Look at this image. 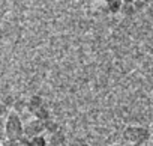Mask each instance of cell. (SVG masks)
<instances>
[{"mask_svg": "<svg viewBox=\"0 0 153 146\" xmlns=\"http://www.w3.org/2000/svg\"><path fill=\"white\" fill-rule=\"evenodd\" d=\"M131 146H147V143H144V145H131Z\"/></svg>", "mask_w": 153, "mask_h": 146, "instance_id": "cell-10", "label": "cell"}, {"mask_svg": "<svg viewBox=\"0 0 153 146\" xmlns=\"http://www.w3.org/2000/svg\"><path fill=\"white\" fill-rule=\"evenodd\" d=\"M63 146H66V145H63Z\"/></svg>", "mask_w": 153, "mask_h": 146, "instance_id": "cell-13", "label": "cell"}, {"mask_svg": "<svg viewBox=\"0 0 153 146\" xmlns=\"http://www.w3.org/2000/svg\"><path fill=\"white\" fill-rule=\"evenodd\" d=\"M26 107H27V110H29L32 115H35L38 110H41L42 107H45V104H44V100H42L39 95H33V97L27 101Z\"/></svg>", "mask_w": 153, "mask_h": 146, "instance_id": "cell-4", "label": "cell"}, {"mask_svg": "<svg viewBox=\"0 0 153 146\" xmlns=\"http://www.w3.org/2000/svg\"><path fill=\"white\" fill-rule=\"evenodd\" d=\"M152 140H153V134H152Z\"/></svg>", "mask_w": 153, "mask_h": 146, "instance_id": "cell-12", "label": "cell"}, {"mask_svg": "<svg viewBox=\"0 0 153 146\" xmlns=\"http://www.w3.org/2000/svg\"><path fill=\"white\" fill-rule=\"evenodd\" d=\"M110 146H122V145H110Z\"/></svg>", "mask_w": 153, "mask_h": 146, "instance_id": "cell-11", "label": "cell"}, {"mask_svg": "<svg viewBox=\"0 0 153 146\" xmlns=\"http://www.w3.org/2000/svg\"><path fill=\"white\" fill-rule=\"evenodd\" d=\"M140 2H143V3H146V5H147V3H152L153 0H140Z\"/></svg>", "mask_w": 153, "mask_h": 146, "instance_id": "cell-8", "label": "cell"}, {"mask_svg": "<svg viewBox=\"0 0 153 146\" xmlns=\"http://www.w3.org/2000/svg\"><path fill=\"white\" fill-rule=\"evenodd\" d=\"M24 137V124L17 112H9L5 119V139L21 140Z\"/></svg>", "mask_w": 153, "mask_h": 146, "instance_id": "cell-1", "label": "cell"}, {"mask_svg": "<svg viewBox=\"0 0 153 146\" xmlns=\"http://www.w3.org/2000/svg\"><path fill=\"white\" fill-rule=\"evenodd\" d=\"M104 2L107 5V9L111 14H116V12H120L122 11V6H123L122 0H104Z\"/></svg>", "mask_w": 153, "mask_h": 146, "instance_id": "cell-6", "label": "cell"}, {"mask_svg": "<svg viewBox=\"0 0 153 146\" xmlns=\"http://www.w3.org/2000/svg\"><path fill=\"white\" fill-rule=\"evenodd\" d=\"M78 146H90V145H89V143H80Z\"/></svg>", "mask_w": 153, "mask_h": 146, "instance_id": "cell-9", "label": "cell"}, {"mask_svg": "<svg viewBox=\"0 0 153 146\" xmlns=\"http://www.w3.org/2000/svg\"><path fill=\"white\" fill-rule=\"evenodd\" d=\"M47 140H48V145H51V146H63L65 145V134L59 130V131L50 134V137Z\"/></svg>", "mask_w": 153, "mask_h": 146, "instance_id": "cell-5", "label": "cell"}, {"mask_svg": "<svg viewBox=\"0 0 153 146\" xmlns=\"http://www.w3.org/2000/svg\"><path fill=\"white\" fill-rule=\"evenodd\" d=\"M123 139L129 145H144L152 139L149 128L141 125H128L123 130Z\"/></svg>", "mask_w": 153, "mask_h": 146, "instance_id": "cell-2", "label": "cell"}, {"mask_svg": "<svg viewBox=\"0 0 153 146\" xmlns=\"http://www.w3.org/2000/svg\"><path fill=\"white\" fill-rule=\"evenodd\" d=\"M122 2H123V3H134L135 0H122Z\"/></svg>", "mask_w": 153, "mask_h": 146, "instance_id": "cell-7", "label": "cell"}, {"mask_svg": "<svg viewBox=\"0 0 153 146\" xmlns=\"http://www.w3.org/2000/svg\"><path fill=\"white\" fill-rule=\"evenodd\" d=\"M44 131H45V122L38 118H33L24 124V137H27V139L42 136Z\"/></svg>", "mask_w": 153, "mask_h": 146, "instance_id": "cell-3", "label": "cell"}]
</instances>
